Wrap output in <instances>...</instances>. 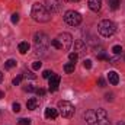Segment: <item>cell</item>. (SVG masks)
I'll return each instance as SVG.
<instances>
[{
  "label": "cell",
  "mask_w": 125,
  "mask_h": 125,
  "mask_svg": "<svg viewBox=\"0 0 125 125\" xmlns=\"http://www.w3.org/2000/svg\"><path fill=\"white\" fill-rule=\"evenodd\" d=\"M64 21L70 26H79L82 23V15L79 12H74V10H67L64 15Z\"/></svg>",
  "instance_id": "8992f818"
},
{
  "label": "cell",
  "mask_w": 125,
  "mask_h": 125,
  "mask_svg": "<svg viewBox=\"0 0 125 125\" xmlns=\"http://www.w3.org/2000/svg\"><path fill=\"white\" fill-rule=\"evenodd\" d=\"M12 22H13V23H18V22H19V15H18V13H13V15H12Z\"/></svg>",
  "instance_id": "4dcf8cb0"
},
{
  "label": "cell",
  "mask_w": 125,
  "mask_h": 125,
  "mask_svg": "<svg viewBox=\"0 0 125 125\" xmlns=\"http://www.w3.org/2000/svg\"><path fill=\"white\" fill-rule=\"evenodd\" d=\"M77 58H79V54H76V52H70V54H68V60L71 62H76Z\"/></svg>",
  "instance_id": "7402d4cb"
},
{
  "label": "cell",
  "mask_w": 125,
  "mask_h": 125,
  "mask_svg": "<svg viewBox=\"0 0 125 125\" xmlns=\"http://www.w3.org/2000/svg\"><path fill=\"white\" fill-rule=\"evenodd\" d=\"M60 76L58 74H52L51 77H50V83H48V86H50V92H55L57 89H58V86H60Z\"/></svg>",
  "instance_id": "9c48e42d"
},
{
  "label": "cell",
  "mask_w": 125,
  "mask_h": 125,
  "mask_svg": "<svg viewBox=\"0 0 125 125\" xmlns=\"http://www.w3.org/2000/svg\"><path fill=\"white\" fill-rule=\"evenodd\" d=\"M84 51H86V44H84L82 39L74 41V52H76V54H82V52H84Z\"/></svg>",
  "instance_id": "8fae6325"
},
{
  "label": "cell",
  "mask_w": 125,
  "mask_h": 125,
  "mask_svg": "<svg viewBox=\"0 0 125 125\" xmlns=\"http://www.w3.org/2000/svg\"><path fill=\"white\" fill-rule=\"evenodd\" d=\"M38 105H39V100L35 99V97H32V99H29V100L26 102V108H28L29 111H35V109L38 108Z\"/></svg>",
  "instance_id": "9a60e30c"
},
{
  "label": "cell",
  "mask_w": 125,
  "mask_h": 125,
  "mask_svg": "<svg viewBox=\"0 0 125 125\" xmlns=\"http://www.w3.org/2000/svg\"><path fill=\"white\" fill-rule=\"evenodd\" d=\"M97 31H99V33H100L102 36L109 38V36H112V35L115 33V31H116V25H115L112 21L105 19V21L99 22V25H97Z\"/></svg>",
  "instance_id": "277c9868"
},
{
  "label": "cell",
  "mask_w": 125,
  "mask_h": 125,
  "mask_svg": "<svg viewBox=\"0 0 125 125\" xmlns=\"http://www.w3.org/2000/svg\"><path fill=\"white\" fill-rule=\"evenodd\" d=\"M52 74H54L52 71H50V70H45V71L42 73V77H44V79H50V77H51Z\"/></svg>",
  "instance_id": "484cf974"
},
{
  "label": "cell",
  "mask_w": 125,
  "mask_h": 125,
  "mask_svg": "<svg viewBox=\"0 0 125 125\" xmlns=\"http://www.w3.org/2000/svg\"><path fill=\"white\" fill-rule=\"evenodd\" d=\"M96 57H97V60H103V61H109V57L105 54V52H99V54H96Z\"/></svg>",
  "instance_id": "44dd1931"
},
{
  "label": "cell",
  "mask_w": 125,
  "mask_h": 125,
  "mask_svg": "<svg viewBox=\"0 0 125 125\" xmlns=\"http://www.w3.org/2000/svg\"><path fill=\"white\" fill-rule=\"evenodd\" d=\"M74 67H76V65H74V62H67V64L64 65V71H65L67 74H70V73H73V71H74Z\"/></svg>",
  "instance_id": "e0dca14e"
},
{
  "label": "cell",
  "mask_w": 125,
  "mask_h": 125,
  "mask_svg": "<svg viewBox=\"0 0 125 125\" xmlns=\"http://www.w3.org/2000/svg\"><path fill=\"white\" fill-rule=\"evenodd\" d=\"M35 93L38 94V96H44V94H45V90L39 87V89H36V90H35Z\"/></svg>",
  "instance_id": "d6a6232c"
},
{
  "label": "cell",
  "mask_w": 125,
  "mask_h": 125,
  "mask_svg": "<svg viewBox=\"0 0 125 125\" xmlns=\"http://www.w3.org/2000/svg\"><path fill=\"white\" fill-rule=\"evenodd\" d=\"M31 15H32V18H33V21H36L39 23L50 22V19H51V13L48 12V9L44 4H39V3H35L32 6Z\"/></svg>",
  "instance_id": "3957f363"
},
{
  "label": "cell",
  "mask_w": 125,
  "mask_h": 125,
  "mask_svg": "<svg viewBox=\"0 0 125 125\" xmlns=\"http://www.w3.org/2000/svg\"><path fill=\"white\" fill-rule=\"evenodd\" d=\"M118 125H125V122H124V121H119V122H118Z\"/></svg>",
  "instance_id": "8d00e7d4"
},
{
  "label": "cell",
  "mask_w": 125,
  "mask_h": 125,
  "mask_svg": "<svg viewBox=\"0 0 125 125\" xmlns=\"http://www.w3.org/2000/svg\"><path fill=\"white\" fill-rule=\"evenodd\" d=\"M29 48H31V45H29L28 42H21V44L18 45V50H19L21 54H26V52L29 51Z\"/></svg>",
  "instance_id": "2e32d148"
},
{
  "label": "cell",
  "mask_w": 125,
  "mask_h": 125,
  "mask_svg": "<svg viewBox=\"0 0 125 125\" xmlns=\"http://www.w3.org/2000/svg\"><path fill=\"white\" fill-rule=\"evenodd\" d=\"M97 84H99V86H100V87H105V86H106V82H105V80H103V79H102V77H100V79H99V80H97Z\"/></svg>",
  "instance_id": "1f68e13d"
},
{
  "label": "cell",
  "mask_w": 125,
  "mask_h": 125,
  "mask_svg": "<svg viewBox=\"0 0 125 125\" xmlns=\"http://www.w3.org/2000/svg\"><path fill=\"white\" fill-rule=\"evenodd\" d=\"M51 45L57 50H61V51H68L73 45V36L68 33V32H62L60 33L57 38H54L51 41Z\"/></svg>",
  "instance_id": "7a4b0ae2"
},
{
  "label": "cell",
  "mask_w": 125,
  "mask_h": 125,
  "mask_svg": "<svg viewBox=\"0 0 125 125\" xmlns=\"http://www.w3.org/2000/svg\"><path fill=\"white\" fill-rule=\"evenodd\" d=\"M57 116H58V111H57V109H54V108H51V106L45 109V118H47V119H55Z\"/></svg>",
  "instance_id": "7c38bea8"
},
{
  "label": "cell",
  "mask_w": 125,
  "mask_h": 125,
  "mask_svg": "<svg viewBox=\"0 0 125 125\" xmlns=\"http://www.w3.org/2000/svg\"><path fill=\"white\" fill-rule=\"evenodd\" d=\"M119 1H121V0H108L109 7H111L112 10H116V9L119 7Z\"/></svg>",
  "instance_id": "ac0fdd59"
},
{
  "label": "cell",
  "mask_w": 125,
  "mask_h": 125,
  "mask_svg": "<svg viewBox=\"0 0 125 125\" xmlns=\"http://www.w3.org/2000/svg\"><path fill=\"white\" fill-rule=\"evenodd\" d=\"M84 121L89 125H96L97 124V116H96V111H87L84 114Z\"/></svg>",
  "instance_id": "30bf717a"
},
{
  "label": "cell",
  "mask_w": 125,
  "mask_h": 125,
  "mask_svg": "<svg viewBox=\"0 0 125 125\" xmlns=\"http://www.w3.org/2000/svg\"><path fill=\"white\" fill-rule=\"evenodd\" d=\"M22 77H25V79H35V74L31 73V71H25V73L22 74Z\"/></svg>",
  "instance_id": "603a6c76"
},
{
  "label": "cell",
  "mask_w": 125,
  "mask_h": 125,
  "mask_svg": "<svg viewBox=\"0 0 125 125\" xmlns=\"http://www.w3.org/2000/svg\"><path fill=\"white\" fill-rule=\"evenodd\" d=\"M74 106L67 102V100H60L58 102V112L62 118H73L74 116Z\"/></svg>",
  "instance_id": "5b68a950"
},
{
  "label": "cell",
  "mask_w": 125,
  "mask_h": 125,
  "mask_svg": "<svg viewBox=\"0 0 125 125\" xmlns=\"http://www.w3.org/2000/svg\"><path fill=\"white\" fill-rule=\"evenodd\" d=\"M3 97H4V93H3V92L0 90V99H3Z\"/></svg>",
  "instance_id": "e575fe53"
},
{
  "label": "cell",
  "mask_w": 125,
  "mask_h": 125,
  "mask_svg": "<svg viewBox=\"0 0 125 125\" xmlns=\"http://www.w3.org/2000/svg\"><path fill=\"white\" fill-rule=\"evenodd\" d=\"M112 52H114L115 55H119V54L122 52V47H121V45H115V47L112 48Z\"/></svg>",
  "instance_id": "ffe728a7"
},
{
  "label": "cell",
  "mask_w": 125,
  "mask_h": 125,
  "mask_svg": "<svg viewBox=\"0 0 125 125\" xmlns=\"http://www.w3.org/2000/svg\"><path fill=\"white\" fill-rule=\"evenodd\" d=\"M65 1H70V3H76V1H79V0H65Z\"/></svg>",
  "instance_id": "d590c367"
},
{
  "label": "cell",
  "mask_w": 125,
  "mask_h": 125,
  "mask_svg": "<svg viewBox=\"0 0 125 125\" xmlns=\"http://www.w3.org/2000/svg\"><path fill=\"white\" fill-rule=\"evenodd\" d=\"M89 7L93 12H99L102 9V0H89Z\"/></svg>",
  "instance_id": "5bb4252c"
},
{
  "label": "cell",
  "mask_w": 125,
  "mask_h": 125,
  "mask_svg": "<svg viewBox=\"0 0 125 125\" xmlns=\"http://www.w3.org/2000/svg\"><path fill=\"white\" fill-rule=\"evenodd\" d=\"M12 111H13V112H15V114H18V112H19V111H21V105H19V103H16V102H15V103H13V105H12Z\"/></svg>",
  "instance_id": "cb8c5ba5"
},
{
  "label": "cell",
  "mask_w": 125,
  "mask_h": 125,
  "mask_svg": "<svg viewBox=\"0 0 125 125\" xmlns=\"http://www.w3.org/2000/svg\"><path fill=\"white\" fill-rule=\"evenodd\" d=\"M106 100H112V93H106Z\"/></svg>",
  "instance_id": "836d02e7"
},
{
  "label": "cell",
  "mask_w": 125,
  "mask_h": 125,
  "mask_svg": "<svg viewBox=\"0 0 125 125\" xmlns=\"http://www.w3.org/2000/svg\"><path fill=\"white\" fill-rule=\"evenodd\" d=\"M50 13H57L60 12L62 7V0H45V4H44Z\"/></svg>",
  "instance_id": "52a82bcc"
},
{
  "label": "cell",
  "mask_w": 125,
  "mask_h": 125,
  "mask_svg": "<svg viewBox=\"0 0 125 125\" xmlns=\"http://www.w3.org/2000/svg\"><path fill=\"white\" fill-rule=\"evenodd\" d=\"M108 80H109V83L111 84H118L119 83V76H118V73L116 71H109L108 73Z\"/></svg>",
  "instance_id": "4fadbf2b"
},
{
  "label": "cell",
  "mask_w": 125,
  "mask_h": 125,
  "mask_svg": "<svg viewBox=\"0 0 125 125\" xmlns=\"http://www.w3.org/2000/svg\"><path fill=\"white\" fill-rule=\"evenodd\" d=\"M41 65H42V62H41V61H33L32 68H33V70H39V68H41Z\"/></svg>",
  "instance_id": "83f0119b"
},
{
  "label": "cell",
  "mask_w": 125,
  "mask_h": 125,
  "mask_svg": "<svg viewBox=\"0 0 125 125\" xmlns=\"http://www.w3.org/2000/svg\"><path fill=\"white\" fill-rule=\"evenodd\" d=\"M23 90H25V92H35L36 89H35L32 84H26V86H23Z\"/></svg>",
  "instance_id": "d4e9b609"
},
{
  "label": "cell",
  "mask_w": 125,
  "mask_h": 125,
  "mask_svg": "<svg viewBox=\"0 0 125 125\" xmlns=\"http://www.w3.org/2000/svg\"><path fill=\"white\" fill-rule=\"evenodd\" d=\"M3 80V74H1V71H0V82Z\"/></svg>",
  "instance_id": "74e56055"
},
{
  "label": "cell",
  "mask_w": 125,
  "mask_h": 125,
  "mask_svg": "<svg viewBox=\"0 0 125 125\" xmlns=\"http://www.w3.org/2000/svg\"><path fill=\"white\" fill-rule=\"evenodd\" d=\"M83 65H84V68H92V61L90 60H84V62H83Z\"/></svg>",
  "instance_id": "f546056e"
},
{
  "label": "cell",
  "mask_w": 125,
  "mask_h": 125,
  "mask_svg": "<svg viewBox=\"0 0 125 125\" xmlns=\"http://www.w3.org/2000/svg\"><path fill=\"white\" fill-rule=\"evenodd\" d=\"M4 67L9 70V68H13V67H16V60H13V58H10V60H7V61L4 62Z\"/></svg>",
  "instance_id": "d6986e66"
},
{
  "label": "cell",
  "mask_w": 125,
  "mask_h": 125,
  "mask_svg": "<svg viewBox=\"0 0 125 125\" xmlns=\"http://www.w3.org/2000/svg\"><path fill=\"white\" fill-rule=\"evenodd\" d=\"M19 124L21 125H29L31 124V119L29 118H22V119H19Z\"/></svg>",
  "instance_id": "4316f807"
},
{
  "label": "cell",
  "mask_w": 125,
  "mask_h": 125,
  "mask_svg": "<svg viewBox=\"0 0 125 125\" xmlns=\"http://www.w3.org/2000/svg\"><path fill=\"white\" fill-rule=\"evenodd\" d=\"M33 44H35V51L36 54H41V55H47V51L50 48V38L45 32H36L33 35Z\"/></svg>",
  "instance_id": "6da1fadb"
},
{
  "label": "cell",
  "mask_w": 125,
  "mask_h": 125,
  "mask_svg": "<svg viewBox=\"0 0 125 125\" xmlns=\"http://www.w3.org/2000/svg\"><path fill=\"white\" fill-rule=\"evenodd\" d=\"M22 79H23L22 76H18V77H15V79H13V82H12V83H13V86H18V84L21 83V80H22Z\"/></svg>",
  "instance_id": "f1b7e54d"
},
{
  "label": "cell",
  "mask_w": 125,
  "mask_h": 125,
  "mask_svg": "<svg viewBox=\"0 0 125 125\" xmlns=\"http://www.w3.org/2000/svg\"><path fill=\"white\" fill-rule=\"evenodd\" d=\"M96 116H97V125H111V121H109V116L106 114L105 109H97L96 111Z\"/></svg>",
  "instance_id": "ba28073f"
}]
</instances>
